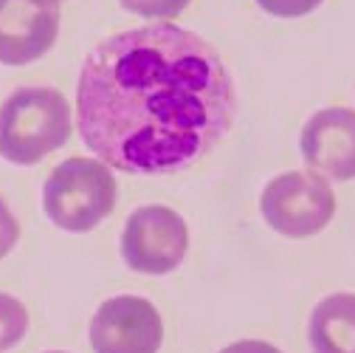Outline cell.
<instances>
[{"label": "cell", "mask_w": 355, "mask_h": 353, "mask_svg": "<svg viewBox=\"0 0 355 353\" xmlns=\"http://www.w3.org/2000/svg\"><path fill=\"white\" fill-rule=\"evenodd\" d=\"M237 94L206 40L153 23L87 54L76 88L82 142L113 170L164 175L206 156L229 133Z\"/></svg>", "instance_id": "cell-1"}, {"label": "cell", "mask_w": 355, "mask_h": 353, "mask_svg": "<svg viewBox=\"0 0 355 353\" xmlns=\"http://www.w3.org/2000/svg\"><path fill=\"white\" fill-rule=\"evenodd\" d=\"M71 139V108L54 88H17L0 105V156L12 164H37Z\"/></svg>", "instance_id": "cell-2"}, {"label": "cell", "mask_w": 355, "mask_h": 353, "mask_svg": "<svg viewBox=\"0 0 355 353\" xmlns=\"http://www.w3.org/2000/svg\"><path fill=\"white\" fill-rule=\"evenodd\" d=\"M51 224L65 232H91L116 206V179L99 158H68L57 164L42 190Z\"/></svg>", "instance_id": "cell-3"}, {"label": "cell", "mask_w": 355, "mask_h": 353, "mask_svg": "<svg viewBox=\"0 0 355 353\" xmlns=\"http://www.w3.org/2000/svg\"><path fill=\"white\" fill-rule=\"evenodd\" d=\"M259 212L268 227L288 238L322 232L336 212V198L319 172H282L268 181L259 198Z\"/></svg>", "instance_id": "cell-4"}, {"label": "cell", "mask_w": 355, "mask_h": 353, "mask_svg": "<svg viewBox=\"0 0 355 353\" xmlns=\"http://www.w3.org/2000/svg\"><path fill=\"white\" fill-rule=\"evenodd\" d=\"M189 232L184 217L169 206L136 209L121 232V257L139 274H169L184 263Z\"/></svg>", "instance_id": "cell-5"}, {"label": "cell", "mask_w": 355, "mask_h": 353, "mask_svg": "<svg viewBox=\"0 0 355 353\" xmlns=\"http://www.w3.org/2000/svg\"><path fill=\"white\" fill-rule=\"evenodd\" d=\"M164 325L155 305L141 297H113L99 305L91 322L96 353H158Z\"/></svg>", "instance_id": "cell-6"}, {"label": "cell", "mask_w": 355, "mask_h": 353, "mask_svg": "<svg viewBox=\"0 0 355 353\" xmlns=\"http://www.w3.org/2000/svg\"><path fill=\"white\" fill-rule=\"evenodd\" d=\"M60 31V0H0V63L28 65Z\"/></svg>", "instance_id": "cell-7"}, {"label": "cell", "mask_w": 355, "mask_h": 353, "mask_svg": "<svg viewBox=\"0 0 355 353\" xmlns=\"http://www.w3.org/2000/svg\"><path fill=\"white\" fill-rule=\"evenodd\" d=\"M304 164L333 181L355 179V110L324 108L302 127Z\"/></svg>", "instance_id": "cell-8"}, {"label": "cell", "mask_w": 355, "mask_h": 353, "mask_svg": "<svg viewBox=\"0 0 355 353\" xmlns=\"http://www.w3.org/2000/svg\"><path fill=\"white\" fill-rule=\"evenodd\" d=\"M313 353H355V294L324 297L307 325Z\"/></svg>", "instance_id": "cell-9"}, {"label": "cell", "mask_w": 355, "mask_h": 353, "mask_svg": "<svg viewBox=\"0 0 355 353\" xmlns=\"http://www.w3.org/2000/svg\"><path fill=\"white\" fill-rule=\"evenodd\" d=\"M28 328L26 305L9 294H0V353L15 347Z\"/></svg>", "instance_id": "cell-10"}, {"label": "cell", "mask_w": 355, "mask_h": 353, "mask_svg": "<svg viewBox=\"0 0 355 353\" xmlns=\"http://www.w3.org/2000/svg\"><path fill=\"white\" fill-rule=\"evenodd\" d=\"M121 6L132 15H141V17L169 20V17L181 15L189 6V0H121Z\"/></svg>", "instance_id": "cell-11"}, {"label": "cell", "mask_w": 355, "mask_h": 353, "mask_svg": "<svg viewBox=\"0 0 355 353\" xmlns=\"http://www.w3.org/2000/svg\"><path fill=\"white\" fill-rule=\"evenodd\" d=\"M259 9L274 17H302L322 6V0H257Z\"/></svg>", "instance_id": "cell-12"}, {"label": "cell", "mask_w": 355, "mask_h": 353, "mask_svg": "<svg viewBox=\"0 0 355 353\" xmlns=\"http://www.w3.org/2000/svg\"><path fill=\"white\" fill-rule=\"evenodd\" d=\"M17 238H20V227H17L12 209L6 206V201L0 198V257H6L15 249Z\"/></svg>", "instance_id": "cell-13"}, {"label": "cell", "mask_w": 355, "mask_h": 353, "mask_svg": "<svg viewBox=\"0 0 355 353\" xmlns=\"http://www.w3.org/2000/svg\"><path fill=\"white\" fill-rule=\"evenodd\" d=\"M220 353H282V350H277L268 342H259V339H243V342H234V345L223 347Z\"/></svg>", "instance_id": "cell-14"}, {"label": "cell", "mask_w": 355, "mask_h": 353, "mask_svg": "<svg viewBox=\"0 0 355 353\" xmlns=\"http://www.w3.org/2000/svg\"><path fill=\"white\" fill-rule=\"evenodd\" d=\"M54 353H60V350H54Z\"/></svg>", "instance_id": "cell-15"}]
</instances>
